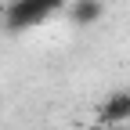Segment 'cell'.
I'll return each mask as SVG.
<instances>
[{"mask_svg":"<svg viewBox=\"0 0 130 130\" xmlns=\"http://www.w3.org/2000/svg\"><path fill=\"white\" fill-rule=\"evenodd\" d=\"M98 4H105V0H98Z\"/></svg>","mask_w":130,"mask_h":130,"instance_id":"8992f818","label":"cell"},{"mask_svg":"<svg viewBox=\"0 0 130 130\" xmlns=\"http://www.w3.org/2000/svg\"><path fill=\"white\" fill-rule=\"evenodd\" d=\"M126 105H130V87H126Z\"/></svg>","mask_w":130,"mask_h":130,"instance_id":"5b68a950","label":"cell"},{"mask_svg":"<svg viewBox=\"0 0 130 130\" xmlns=\"http://www.w3.org/2000/svg\"><path fill=\"white\" fill-rule=\"evenodd\" d=\"M69 0H11L4 7V29L7 32H22V29H32L40 25L47 14L61 11Z\"/></svg>","mask_w":130,"mask_h":130,"instance_id":"6da1fadb","label":"cell"},{"mask_svg":"<svg viewBox=\"0 0 130 130\" xmlns=\"http://www.w3.org/2000/svg\"><path fill=\"white\" fill-rule=\"evenodd\" d=\"M87 130H112V126H105V123H94V126H87Z\"/></svg>","mask_w":130,"mask_h":130,"instance_id":"277c9868","label":"cell"},{"mask_svg":"<svg viewBox=\"0 0 130 130\" xmlns=\"http://www.w3.org/2000/svg\"><path fill=\"white\" fill-rule=\"evenodd\" d=\"M101 14H105V4H98V0H76V4H69L72 25H98Z\"/></svg>","mask_w":130,"mask_h":130,"instance_id":"3957f363","label":"cell"},{"mask_svg":"<svg viewBox=\"0 0 130 130\" xmlns=\"http://www.w3.org/2000/svg\"><path fill=\"white\" fill-rule=\"evenodd\" d=\"M130 119V105H126V90H112L101 108H98V123H105V126H116V123H126Z\"/></svg>","mask_w":130,"mask_h":130,"instance_id":"7a4b0ae2","label":"cell"}]
</instances>
